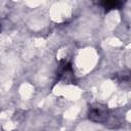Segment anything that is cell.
Returning a JSON list of instances; mask_svg holds the SVG:
<instances>
[{"mask_svg": "<svg viewBox=\"0 0 131 131\" xmlns=\"http://www.w3.org/2000/svg\"><path fill=\"white\" fill-rule=\"evenodd\" d=\"M105 9L110 10V9H115V8H119L120 5L122 4L121 2L119 1H103L100 3Z\"/></svg>", "mask_w": 131, "mask_h": 131, "instance_id": "7a4b0ae2", "label": "cell"}, {"mask_svg": "<svg viewBox=\"0 0 131 131\" xmlns=\"http://www.w3.org/2000/svg\"><path fill=\"white\" fill-rule=\"evenodd\" d=\"M89 118L95 122H104L107 118V110L103 106H94L89 112Z\"/></svg>", "mask_w": 131, "mask_h": 131, "instance_id": "6da1fadb", "label": "cell"}]
</instances>
